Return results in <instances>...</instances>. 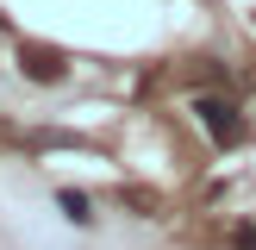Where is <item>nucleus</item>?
I'll use <instances>...</instances> for the list:
<instances>
[{
  "label": "nucleus",
  "instance_id": "f03ea898",
  "mask_svg": "<svg viewBox=\"0 0 256 250\" xmlns=\"http://www.w3.org/2000/svg\"><path fill=\"white\" fill-rule=\"evenodd\" d=\"M19 75L38 82V88H56L62 75H69V56H62L56 44H32V38H25L19 44Z\"/></svg>",
  "mask_w": 256,
  "mask_h": 250
},
{
  "label": "nucleus",
  "instance_id": "7ed1b4c3",
  "mask_svg": "<svg viewBox=\"0 0 256 250\" xmlns=\"http://www.w3.org/2000/svg\"><path fill=\"white\" fill-rule=\"evenodd\" d=\"M56 206H62V219H69V225H94V200H88L82 188H62Z\"/></svg>",
  "mask_w": 256,
  "mask_h": 250
},
{
  "label": "nucleus",
  "instance_id": "20e7f679",
  "mask_svg": "<svg viewBox=\"0 0 256 250\" xmlns=\"http://www.w3.org/2000/svg\"><path fill=\"white\" fill-rule=\"evenodd\" d=\"M232 244H238V250H256V225H238V232H232Z\"/></svg>",
  "mask_w": 256,
  "mask_h": 250
},
{
  "label": "nucleus",
  "instance_id": "f257e3e1",
  "mask_svg": "<svg viewBox=\"0 0 256 250\" xmlns=\"http://www.w3.org/2000/svg\"><path fill=\"white\" fill-rule=\"evenodd\" d=\"M194 119L206 125V138L219 150H238L250 138V125H244V112H238V100H225V94H200L194 100Z\"/></svg>",
  "mask_w": 256,
  "mask_h": 250
}]
</instances>
